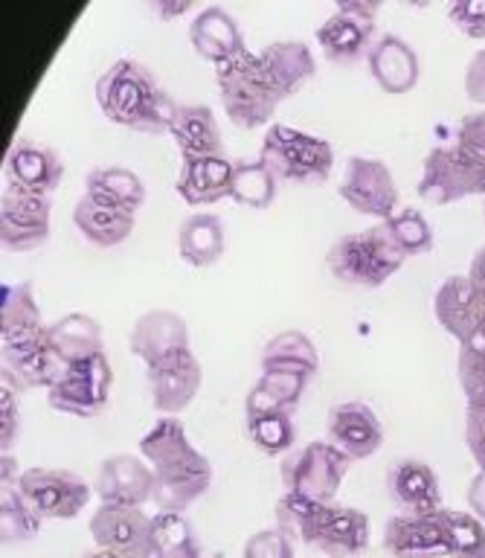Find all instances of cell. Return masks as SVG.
<instances>
[{
	"label": "cell",
	"instance_id": "6da1fadb",
	"mask_svg": "<svg viewBox=\"0 0 485 558\" xmlns=\"http://www.w3.org/2000/svg\"><path fill=\"white\" fill-rule=\"evenodd\" d=\"M140 453L155 471L157 512H186L213 486V462L192 445L183 418L160 416L140 436Z\"/></svg>",
	"mask_w": 485,
	"mask_h": 558
},
{
	"label": "cell",
	"instance_id": "7a4b0ae2",
	"mask_svg": "<svg viewBox=\"0 0 485 558\" xmlns=\"http://www.w3.org/2000/svg\"><path fill=\"white\" fill-rule=\"evenodd\" d=\"M99 111L117 125L163 134L172 129L178 99L166 90L151 68L137 59H117L96 78Z\"/></svg>",
	"mask_w": 485,
	"mask_h": 558
},
{
	"label": "cell",
	"instance_id": "3957f363",
	"mask_svg": "<svg viewBox=\"0 0 485 558\" xmlns=\"http://www.w3.org/2000/svg\"><path fill=\"white\" fill-rule=\"evenodd\" d=\"M262 163L282 183H323L331 174L335 148L326 137L294 129L286 122H270L259 148Z\"/></svg>",
	"mask_w": 485,
	"mask_h": 558
},
{
	"label": "cell",
	"instance_id": "277c9868",
	"mask_svg": "<svg viewBox=\"0 0 485 558\" xmlns=\"http://www.w3.org/2000/svg\"><path fill=\"white\" fill-rule=\"evenodd\" d=\"M216 85L227 117L242 129L265 125L282 102L262 68L259 52L242 50L225 64H218Z\"/></svg>",
	"mask_w": 485,
	"mask_h": 558
},
{
	"label": "cell",
	"instance_id": "5b68a950",
	"mask_svg": "<svg viewBox=\"0 0 485 558\" xmlns=\"http://www.w3.org/2000/svg\"><path fill=\"white\" fill-rule=\"evenodd\" d=\"M404 253L387 239L381 225H373L361 233H347L335 239L326 253V265L340 282L357 288H381L404 265Z\"/></svg>",
	"mask_w": 485,
	"mask_h": 558
},
{
	"label": "cell",
	"instance_id": "8992f818",
	"mask_svg": "<svg viewBox=\"0 0 485 558\" xmlns=\"http://www.w3.org/2000/svg\"><path fill=\"white\" fill-rule=\"evenodd\" d=\"M349 465L352 460L338 445H331L329 439H312L286 453L279 465V480L286 492L312 497L317 504H335Z\"/></svg>",
	"mask_w": 485,
	"mask_h": 558
},
{
	"label": "cell",
	"instance_id": "52a82bcc",
	"mask_svg": "<svg viewBox=\"0 0 485 558\" xmlns=\"http://www.w3.org/2000/svg\"><path fill=\"white\" fill-rule=\"evenodd\" d=\"M17 488L41 521H70L90 504L94 495V486L82 474L52 465L24 469L17 477Z\"/></svg>",
	"mask_w": 485,
	"mask_h": 558
},
{
	"label": "cell",
	"instance_id": "ba28073f",
	"mask_svg": "<svg viewBox=\"0 0 485 558\" xmlns=\"http://www.w3.org/2000/svg\"><path fill=\"white\" fill-rule=\"evenodd\" d=\"M416 190L431 204H453L469 195H485V163L453 143L434 146L427 151Z\"/></svg>",
	"mask_w": 485,
	"mask_h": 558
},
{
	"label": "cell",
	"instance_id": "9c48e42d",
	"mask_svg": "<svg viewBox=\"0 0 485 558\" xmlns=\"http://www.w3.org/2000/svg\"><path fill=\"white\" fill-rule=\"evenodd\" d=\"M111 361L105 352H99V355L64 366L59 381L47 390V401L52 410L68 413V416H99L111 399Z\"/></svg>",
	"mask_w": 485,
	"mask_h": 558
},
{
	"label": "cell",
	"instance_id": "30bf717a",
	"mask_svg": "<svg viewBox=\"0 0 485 558\" xmlns=\"http://www.w3.org/2000/svg\"><path fill=\"white\" fill-rule=\"evenodd\" d=\"M375 0H340L338 9L317 26V44L335 64H355L375 44Z\"/></svg>",
	"mask_w": 485,
	"mask_h": 558
},
{
	"label": "cell",
	"instance_id": "8fae6325",
	"mask_svg": "<svg viewBox=\"0 0 485 558\" xmlns=\"http://www.w3.org/2000/svg\"><path fill=\"white\" fill-rule=\"evenodd\" d=\"M340 198L361 216H373L378 221L390 218L399 209V186L390 166L378 157L349 155L338 183Z\"/></svg>",
	"mask_w": 485,
	"mask_h": 558
},
{
	"label": "cell",
	"instance_id": "7c38bea8",
	"mask_svg": "<svg viewBox=\"0 0 485 558\" xmlns=\"http://www.w3.org/2000/svg\"><path fill=\"white\" fill-rule=\"evenodd\" d=\"M90 535L96 547L108 549L120 558H155V526L151 514L143 512V506L99 504L90 514Z\"/></svg>",
	"mask_w": 485,
	"mask_h": 558
},
{
	"label": "cell",
	"instance_id": "4fadbf2b",
	"mask_svg": "<svg viewBox=\"0 0 485 558\" xmlns=\"http://www.w3.org/2000/svg\"><path fill=\"white\" fill-rule=\"evenodd\" d=\"M52 198L29 192L17 183L3 186L0 195V242L9 251H35L50 235Z\"/></svg>",
	"mask_w": 485,
	"mask_h": 558
},
{
	"label": "cell",
	"instance_id": "5bb4252c",
	"mask_svg": "<svg viewBox=\"0 0 485 558\" xmlns=\"http://www.w3.org/2000/svg\"><path fill=\"white\" fill-rule=\"evenodd\" d=\"M204 381V366L192 349H178L146 364V384L151 392V404L163 416H178L192 404Z\"/></svg>",
	"mask_w": 485,
	"mask_h": 558
},
{
	"label": "cell",
	"instance_id": "9a60e30c",
	"mask_svg": "<svg viewBox=\"0 0 485 558\" xmlns=\"http://www.w3.org/2000/svg\"><path fill=\"white\" fill-rule=\"evenodd\" d=\"M0 373H3V384L17 392L41 390V387L50 390L64 373V364L52 352L47 329H44L33 338L0 343Z\"/></svg>",
	"mask_w": 485,
	"mask_h": 558
},
{
	"label": "cell",
	"instance_id": "2e32d148",
	"mask_svg": "<svg viewBox=\"0 0 485 558\" xmlns=\"http://www.w3.org/2000/svg\"><path fill=\"white\" fill-rule=\"evenodd\" d=\"M434 314L460 347L477 343L485 329V294L471 282L469 274H453L436 288Z\"/></svg>",
	"mask_w": 485,
	"mask_h": 558
},
{
	"label": "cell",
	"instance_id": "e0dca14e",
	"mask_svg": "<svg viewBox=\"0 0 485 558\" xmlns=\"http://www.w3.org/2000/svg\"><path fill=\"white\" fill-rule=\"evenodd\" d=\"M94 492L99 495V504L146 506L155 500V471L143 457L111 453L99 465Z\"/></svg>",
	"mask_w": 485,
	"mask_h": 558
},
{
	"label": "cell",
	"instance_id": "ac0fdd59",
	"mask_svg": "<svg viewBox=\"0 0 485 558\" xmlns=\"http://www.w3.org/2000/svg\"><path fill=\"white\" fill-rule=\"evenodd\" d=\"M381 544L392 558H448L442 509L431 514H392L384 523Z\"/></svg>",
	"mask_w": 485,
	"mask_h": 558
},
{
	"label": "cell",
	"instance_id": "d6986e66",
	"mask_svg": "<svg viewBox=\"0 0 485 558\" xmlns=\"http://www.w3.org/2000/svg\"><path fill=\"white\" fill-rule=\"evenodd\" d=\"M329 442L338 445L349 460H366L384 445V425L366 401H340L326 418Z\"/></svg>",
	"mask_w": 485,
	"mask_h": 558
},
{
	"label": "cell",
	"instance_id": "ffe728a7",
	"mask_svg": "<svg viewBox=\"0 0 485 558\" xmlns=\"http://www.w3.org/2000/svg\"><path fill=\"white\" fill-rule=\"evenodd\" d=\"M387 495L401 512L431 514L445 509L436 471L419 457H399L387 469Z\"/></svg>",
	"mask_w": 485,
	"mask_h": 558
},
{
	"label": "cell",
	"instance_id": "44dd1931",
	"mask_svg": "<svg viewBox=\"0 0 485 558\" xmlns=\"http://www.w3.org/2000/svg\"><path fill=\"white\" fill-rule=\"evenodd\" d=\"M64 178V157L52 146L33 137L12 140L7 151V181L29 192L52 195Z\"/></svg>",
	"mask_w": 485,
	"mask_h": 558
},
{
	"label": "cell",
	"instance_id": "7402d4cb",
	"mask_svg": "<svg viewBox=\"0 0 485 558\" xmlns=\"http://www.w3.org/2000/svg\"><path fill=\"white\" fill-rule=\"evenodd\" d=\"M235 160L218 151V155H183L181 172H178V195L190 207H204L227 198L233 190Z\"/></svg>",
	"mask_w": 485,
	"mask_h": 558
},
{
	"label": "cell",
	"instance_id": "603a6c76",
	"mask_svg": "<svg viewBox=\"0 0 485 558\" xmlns=\"http://www.w3.org/2000/svg\"><path fill=\"white\" fill-rule=\"evenodd\" d=\"M129 347L143 364H151L157 357L172 355L178 349H192L190 326L172 308H151L134 320Z\"/></svg>",
	"mask_w": 485,
	"mask_h": 558
},
{
	"label": "cell",
	"instance_id": "cb8c5ba5",
	"mask_svg": "<svg viewBox=\"0 0 485 558\" xmlns=\"http://www.w3.org/2000/svg\"><path fill=\"white\" fill-rule=\"evenodd\" d=\"M369 61V73L387 94H408L413 90L422 73V61L419 52L408 38L399 33H381L375 38L373 50L366 56Z\"/></svg>",
	"mask_w": 485,
	"mask_h": 558
},
{
	"label": "cell",
	"instance_id": "d4e9b609",
	"mask_svg": "<svg viewBox=\"0 0 485 558\" xmlns=\"http://www.w3.org/2000/svg\"><path fill=\"white\" fill-rule=\"evenodd\" d=\"M369 538H373V523L364 509L329 504L314 547L329 558H357L366 553Z\"/></svg>",
	"mask_w": 485,
	"mask_h": 558
},
{
	"label": "cell",
	"instance_id": "484cf974",
	"mask_svg": "<svg viewBox=\"0 0 485 558\" xmlns=\"http://www.w3.org/2000/svg\"><path fill=\"white\" fill-rule=\"evenodd\" d=\"M259 59L279 99L294 96L317 73V59H314L312 47L300 38H277V41L265 44Z\"/></svg>",
	"mask_w": 485,
	"mask_h": 558
},
{
	"label": "cell",
	"instance_id": "4316f807",
	"mask_svg": "<svg viewBox=\"0 0 485 558\" xmlns=\"http://www.w3.org/2000/svg\"><path fill=\"white\" fill-rule=\"evenodd\" d=\"M190 41L204 59L216 61V68L247 50L239 21L230 15V9L218 7V3H209L192 17Z\"/></svg>",
	"mask_w": 485,
	"mask_h": 558
},
{
	"label": "cell",
	"instance_id": "83f0119b",
	"mask_svg": "<svg viewBox=\"0 0 485 558\" xmlns=\"http://www.w3.org/2000/svg\"><path fill=\"white\" fill-rule=\"evenodd\" d=\"M73 225L96 247H117L134 233L137 218L129 209L113 207V204H105V201L82 192V198L73 204Z\"/></svg>",
	"mask_w": 485,
	"mask_h": 558
},
{
	"label": "cell",
	"instance_id": "f1b7e54d",
	"mask_svg": "<svg viewBox=\"0 0 485 558\" xmlns=\"http://www.w3.org/2000/svg\"><path fill=\"white\" fill-rule=\"evenodd\" d=\"M312 375L286 373V369H262L247 396H244V416L259 413H294Z\"/></svg>",
	"mask_w": 485,
	"mask_h": 558
},
{
	"label": "cell",
	"instance_id": "f546056e",
	"mask_svg": "<svg viewBox=\"0 0 485 558\" xmlns=\"http://www.w3.org/2000/svg\"><path fill=\"white\" fill-rule=\"evenodd\" d=\"M47 338H50L52 352L61 357L64 366L105 352L102 326H99L96 317L85 312L61 314L59 320L47 323Z\"/></svg>",
	"mask_w": 485,
	"mask_h": 558
},
{
	"label": "cell",
	"instance_id": "4dcf8cb0",
	"mask_svg": "<svg viewBox=\"0 0 485 558\" xmlns=\"http://www.w3.org/2000/svg\"><path fill=\"white\" fill-rule=\"evenodd\" d=\"M169 134H172V140L181 148V157L218 155V151H225L216 113L204 102H178V111H174Z\"/></svg>",
	"mask_w": 485,
	"mask_h": 558
},
{
	"label": "cell",
	"instance_id": "1f68e13d",
	"mask_svg": "<svg viewBox=\"0 0 485 558\" xmlns=\"http://www.w3.org/2000/svg\"><path fill=\"white\" fill-rule=\"evenodd\" d=\"M225 244V221L216 213H190L178 227V253L192 268H207L221 259Z\"/></svg>",
	"mask_w": 485,
	"mask_h": 558
},
{
	"label": "cell",
	"instance_id": "d6a6232c",
	"mask_svg": "<svg viewBox=\"0 0 485 558\" xmlns=\"http://www.w3.org/2000/svg\"><path fill=\"white\" fill-rule=\"evenodd\" d=\"M47 329L35 303L33 282H3L0 288V343L33 338Z\"/></svg>",
	"mask_w": 485,
	"mask_h": 558
},
{
	"label": "cell",
	"instance_id": "836d02e7",
	"mask_svg": "<svg viewBox=\"0 0 485 558\" xmlns=\"http://www.w3.org/2000/svg\"><path fill=\"white\" fill-rule=\"evenodd\" d=\"M85 192L94 195V198L105 201V204L129 209V213H137L146 204V183L129 166H94L85 174Z\"/></svg>",
	"mask_w": 485,
	"mask_h": 558
},
{
	"label": "cell",
	"instance_id": "e575fe53",
	"mask_svg": "<svg viewBox=\"0 0 485 558\" xmlns=\"http://www.w3.org/2000/svg\"><path fill=\"white\" fill-rule=\"evenodd\" d=\"M262 369H286V373L314 375L320 369V352L303 329H282L262 347Z\"/></svg>",
	"mask_w": 485,
	"mask_h": 558
},
{
	"label": "cell",
	"instance_id": "d590c367",
	"mask_svg": "<svg viewBox=\"0 0 485 558\" xmlns=\"http://www.w3.org/2000/svg\"><path fill=\"white\" fill-rule=\"evenodd\" d=\"M326 509H329V504H317L312 497L282 492L277 506H274V521H277V530L286 532L291 541L314 547L323 518H326Z\"/></svg>",
	"mask_w": 485,
	"mask_h": 558
},
{
	"label": "cell",
	"instance_id": "8d00e7d4",
	"mask_svg": "<svg viewBox=\"0 0 485 558\" xmlns=\"http://www.w3.org/2000/svg\"><path fill=\"white\" fill-rule=\"evenodd\" d=\"M378 225H381L387 239H390V242L404 253V256L427 253L436 242L434 225H431V221L425 218V213L416 207H399L390 218H384V221H378Z\"/></svg>",
	"mask_w": 485,
	"mask_h": 558
},
{
	"label": "cell",
	"instance_id": "74e56055",
	"mask_svg": "<svg viewBox=\"0 0 485 558\" xmlns=\"http://www.w3.org/2000/svg\"><path fill=\"white\" fill-rule=\"evenodd\" d=\"M277 174L270 172L268 163H262V157H242V160H235L230 198H235L244 207L262 209L277 198Z\"/></svg>",
	"mask_w": 485,
	"mask_h": 558
},
{
	"label": "cell",
	"instance_id": "f35d334b",
	"mask_svg": "<svg viewBox=\"0 0 485 558\" xmlns=\"http://www.w3.org/2000/svg\"><path fill=\"white\" fill-rule=\"evenodd\" d=\"M41 530V518L35 512L29 500L21 495V488L0 486V535L3 544H21L38 535Z\"/></svg>",
	"mask_w": 485,
	"mask_h": 558
},
{
	"label": "cell",
	"instance_id": "ab89813d",
	"mask_svg": "<svg viewBox=\"0 0 485 558\" xmlns=\"http://www.w3.org/2000/svg\"><path fill=\"white\" fill-rule=\"evenodd\" d=\"M294 413H259V416L247 418V436L251 442L259 448L265 457H282V453L294 451L296 427Z\"/></svg>",
	"mask_w": 485,
	"mask_h": 558
},
{
	"label": "cell",
	"instance_id": "60d3db41",
	"mask_svg": "<svg viewBox=\"0 0 485 558\" xmlns=\"http://www.w3.org/2000/svg\"><path fill=\"white\" fill-rule=\"evenodd\" d=\"M448 558H477L485 549V521L474 512L442 509Z\"/></svg>",
	"mask_w": 485,
	"mask_h": 558
},
{
	"label": "cell",
	"instance_id": "b9f144b4",
	"mask_svg": "<svg viewBox=\"0 0 485 558\" xmlns=\"http://www.w3.org/2000/svg\"><path fill=\"white\" fill-rule=\"evenodd\" d=\"M151 526H155V549L157 556H192L201 553V541L186 521L183 512H155L151 514ZM155 556V558H157Z\"/></svg>",
	"mask_w": 485,
	"mask_h": 558
},
{
	"label": "cell",
	"instance_id": "7bdbcfd3",
	"mask_svg": "<svg viewBox=\"0 0 485 558\" xmlns=\"http://www.w3.org/2000/svg\"><path fill=\"white\" fill-rule=\"evenodd\" d=\"M457 375L465 392V410L485 413V349L477 343H465L457 355Z\"/></svg>",
	"mask_w": 485,
	"mask_h": 558
},
{
	"label": "cell",
	"instance_id": "ee69618b",
	"mask_svg": "<svg viewBox=\"0 0 485 558\" xmlns=\"http://www.w3.org/2000/svg\"><path fill=\"white\" fill-rule=\"evenodd\" d=\"M242 558H294V541L277 526L259 530L244 541Z\"/></svg>",
	"mask_w": 485,
	"mask_h": 558
},
{
	"label": "cell",
	"instance_id": "f6af8a7d",
	"mask_svg": "<svg viewBox=\"0 0 485 558\" xmlns=\"http://www.w3.org/2000/svg\"><path fill=\"white\" fill-rule=\"evenodd\" d=\"M453 146L462 148L465 155L485 163V108L483 111L465 113L457 129H453Z\"/></svg>",
	"mask_w": 485,
	"mask_h": 558
},
{
	"label": "cell",
	"instance_id": "bcb514c9",
	"mask_svg": "<svg viewBox=\"0 0 485 558\" xmlns=\"http://www.w3.org/2000/svg\"><path fill=\"white\" fill-rule=\"evenodd\" d=\"M457 29L471 38H485V0H457L448 9Z\"/></svg>",
	"mask_w": 485,
	"mask_h": 558
},
{
	"label": "cell",
	"instance_id": "7dc6e473",
	"mask_svg": "<svg viewBox=\"0 0 485 558\" xmlns=\"http://www.w3.org/2000/svg\"><path fill=\"white\" fill-rule=\"evenodd\" d=\"M21 430V413H17V390H12L9 384L0 387V445L3 453H12V445Z\"/></svg>",
	"mask_w": 485,
	"mask_h": 558
},
{
	"label": "cell",
	"instance_id": "c3c4849f",
	"mask_svg": "<svg viewBox=\"0 0 485 558\" xmlns=\"http://www.w3.org/2000/svg\"><path fill=\"white\" fill-rule=\"evenodd\" d=\"M465 445H469L477 469L485 471V413L465 410Z\"/></svg>",
	"mask_w": 485,
	"mask_h": 558
},
{
	"label": "cell",
	"instance_id": "681fc988",
	"mask_svg": "<svg viewBox=\"0 0 485 558\" xmlns=\"http://www.w3.org/2000/svg\"><path fill=\"white\" fill-rule=\"evenodd\" d=\"M462 82H465V94H469L471 102L485 105V47H480V50L471 56Z\"/></svg>",
	"mask_w": 485,
	"mask_h": 558
},
{
	"label": "cell",
	"instance_id": "f907efd6",
	"mask_svg": "<svg viewBox=\"0 0 485 558\" xmlns=\"http://www.w3.org/2000/svg\"><path fill=\"white\" fill-rule=\"evenodd\" d=\"M469 506L471 512L477 514L480 521H485V471H477L469 483Z\"/></svg>",
	"mask_w": 485,
	"mask_h": 558
},
{
	"label": "cell",
	"instance_id": "816d5d0a",
	"mask_svg": "<svg viewBox=\"0 0 485 558\" xmlns=\"http://www.w3.org/2000/svg\"><path fill=\"white\" fill-rule=\"evenodd\" d=\"M190 0H151V9H155L160 17H178L183 12H190Z\"/></svg>",
	"mask_w": 485,
	"mask_h": 558
},
{
	"label": "cell",
	"instance_id": "f5cc1de1",
	"mask_svg": "<svg viewBox=\"0 0 485 558\" xmlns=\"http://www.w3.org/2000/svg\"><path fill=\"white\" fill-rule=\"evenodd\" d=\"M469 279L485 294V244H483V247H477V253L471 256Z\"/></svg>",
	"mask_w": 485,
	"mask_h": 558
},
{
	"label": "cell",
	"instance_id": "db71d44e",
	"mask_svg": "<svg viewBox=\"0 0 485 558\" xmlns=\"http://www.w3.org/2000/svg\"><path fill=\"white\" fill-rule=\"evenodd\" d=\"M0 465H3V477H0V486H15L17 477H21V471H17V462L12 453H3V460H0Z\"/></svg>",
	"mask_w": 485,
	"mask_h": 558
},
{
	"label": "cell",
	"instance_id": "11a10c76",
	"mask_svg": "<svg viewBox=\"0 0 485 558\" xmlns=\"http://www.w3.org/2000/svg\"><path fill=\"white\" fill-rule=\"evenodd\" d=\"M82 558H120V556H113V553H108V549L96 547L94 553H85V556H82Z\"/></svg>",
	"mask_w": 485,
	"mask_h": 558
},
{
	"label": "cell",
	"instance_id": "9f6ffc18",
	"mask_svg": "<svg viewBox=\"0 0 485 558\" xmlns=\"http://www.w3.org/2000/svg\"><path fill=\"white\" fill-rule=\"evenodd\" d=\"M157 558H166V556H157ZM172 558H204V553H192V556H172Z\"/></svg>",
	"mask_w": 485,
	"mask_h": 558
},
{
	"label": "cell",
	"instance_id": "6f0895ef",
	"mask_svg": "<svg viewBox=\"0 0 485 558\" xmlns=\"http://www.w3.org/2000/svg\"><path fill=\"white\" fill-rule=\"evenodd\" d=\"M477 347H483V349H485V329H483V335H480V340H477Z\"/></svg>",
	"mask_w": 485,
	"mask_h": 558
},
{
	"label": "cell",
	"instance_id": "680465c9",
	"mask_svg": "<svg viewBox=\"0 0 485 558\" xmlns=\"http://www.w3.org/2000/svg\"><path fill=\"white\" fill-rule=\"evenodd\" d=\"M477 558H485V549H483V553H480V556Z\"/></svg>",
	"mask_w": 485,
	"mask_h": 558
},
{
	"label": "cell",
	"instance_id": "91938a15",
	"mask_svg": "<svg viewBox=\"0 0 485 558\" xmlns=\"http://www.w3.org/2000/svg\"><path fill=\"white\" fill-rule=\"evenodd\" d=\"M483 209H485V195H483Z\"/></svg>",
	"mask_w": 485,
	"mask_h": 558
}]
</instances>
